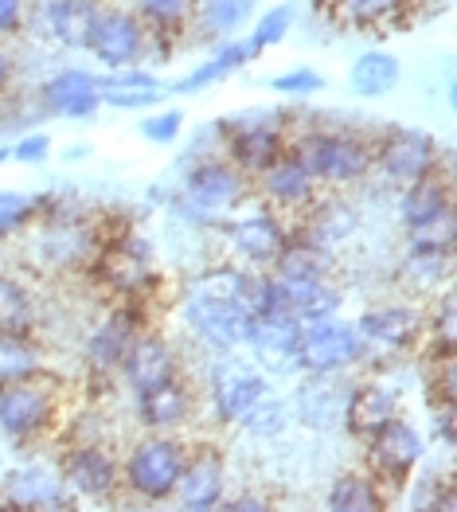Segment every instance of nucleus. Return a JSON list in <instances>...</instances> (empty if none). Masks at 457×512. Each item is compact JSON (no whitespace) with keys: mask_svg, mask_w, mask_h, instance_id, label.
<instances>
[{"mask_svg":"<svg viewBox=\"0 0 457 512\" xmlns=\"http://www.w3.org/2000/svg\"><path fill=\"white\" fill-rule=\"evenodd\" d=\"M356 227H360V212H356L352 200H344V196H317V200L301 212V223L290 227V231H297V235H305V239H313V243L336 251L344 239L356 235Z\"/></svg>","mask_w":457,"mask_h":512,"instance_id":"bb28decb","label":"nucleus"},{"mask_svg":"<svg viewBox=\"0 0 457 512\" xmlns=\"http://www.w3.org/2000/svg\"><path fill=\"white\" fill-rule=\"evenodd\" d=\"M145 329V317H141V305L137 301H122L118 309H110L90 333H86L83 356L90 376H118L125 352L133 337Z\"/></svg>","mask_w":457,"mask_h":512,"instance_id":"2eb2a0df","label":"nucleus"},{"mask_svg":"<svg viewBox=\"0 0 457 512\" xmlns=\"http://www.w3.org/2000/svg\"><path fill=\"white\" fill-rule=\"evenodd\" d=\"M282 301H286V313L297 317L301 325L309 321H325L340 313V286L336 278H282Z\"/></svg>","mask_w":457,"mask_h":512,"instance_id":"c756f323","label":"nucleus"},{"mask_svg":"<svg viewBox=\"0 0 457 512\" xmlns=\"http://www.w3.org/2000/svg\"><path fill=\"white\" fill-rule=\"evenodd\" d=\"M270 86H274V94H286V98H309V94H321L329 79L317 67H290V71H278Z\"/></svg>","mask_w":457,"mask_h":512,"instance_id":"c03bdc74","label":"nucleus"},{"mask_svg":"<svg viewBox=\"0 0 457 512\" xmlns=\"http://www.w3.org/2000/svg\"><path fill=\"white\" fill-rule=\"evenodd\" d=\"M55 470L79 505H110L122 493V462L106 442H67Z\"/></svg>","mask_w":457,"mask_h":512,"instance_id":"9b49d317","label":"nucleus"},{"mask_svg":"<svg viewBox=\"0 0 457 512\" xmlns=\"http://www.w3.org/2000/svg\"><path fill=\"white\" fill-rule=\"evenodd\" d=\"M364 364V341L352 321L325 317L301 325V344H297V368L309 376H348L352 368Z\"/></svg>","mask_w":457,"mask_h":512,"instance_id":"f8f14e48","label":"nucleus"},{"mask_svg":"<svg viewBox=\"0 0 457 512\" xmlns=\"http://www.w3.org/2000/svg\"><path fill=\"white\" fill-rule=\"evenodd\" d=\"M325 509L329 512H383L391 509V497L379 489L368 470H348L333 477L329 493H325Z\"/></svg>","mask_w":457,"mask_h":512,"instance_id":"f704fd0d","label":"nucleus"},{"mask_svg":"<svg viewBox=\"0 0 457 512\" xmlns=\"http://www.w3.org/2000/svg\"><path fill=\"white\" fill-rule=\"evenodd\" d=\"M215 137L223 141V157L250 180L262 176L290 149L282 110H247L243 118L215 122Z\"/></svg>","mask_w":457,"mask_h":512,"instance_id":"20e7f679","label":"nucleus"},{"mask_svg":"<svg viewBox=\"0 0 457 512\" xmlns=\"http://www.w3.org/2000/svg\"><path fill=\"white\" fill-rule=\"evenodd\" d=\"M129 8L137 12V20L149 28L153 40L180 43L196 20L200 0H129Z\"/></svg>","mask_w":457,"mask_h":512,"instance_id":"c9c22d12","label":"nucleus"},{"mask_svg":"<svg viewBox=\"0 0 457 512\" xmlns=\"http://www.w3.org/2000/svg\"><path fill=\"white\" fill-rule=\"evenodd\" d=\"M430 423H434V438L450 450L454 446V438H457V430H454V403H442V407H430Z\"/></svg>","mask_w":457,"mask_h":512,"instance_id":"09e8293b","label":"nucleus"},{"mask_svg":"<svg viewBox=\"0 0 457 512\" xmlns=\"http://www.w3.org/2000/svg\"><path fill=\"white\" fill-rule=\"evenodd\" d=\"M407 4L411 0H340L336 16H344V24L356 32H372V28H383V20H399Z\"/></svg>","mask_w":457,"mask_h":512,"instance_id":"a19ab883","label":"nucleus"},{"mask_svg":"<svg viewBox=\"0 0 457 512\" xmlns=\"http://www.w3.org/2000/svg\"><path fill=\"white\" fill-rule=\"evenodd\" d=\"M137 133L145 141H153V145H176V137L184 133V110L168 106V110H157V114H145Z\"/></svg>","mask_w":457,"mask_h":512,"instance_id":"a18cd8bd","label":"nucleus"},{"mask_svg":"<svg viewBox=\"0 0 457 512\" xmlns=\"http://www.w3.org/2000/svg\"><path fill=\"white\" fill-rule=\"evenodd\" d=\"M40 110L51 118H94L102 110V98H98V75L83 71V67H63L55 71L47 83L40 86Z\"/></svg>","mask_w":457,"mask_h":512,"instance_id":"5701e85b","label":"nucleus"},{"mask_svg":"<svg viewBox=\"0 0 457 512\" xmlns=\"http://www.w3.org/2000/svg\"><path fill=\"white\" fill-rule=\"evenodd\" d=\"M333 266L336 258L329 247H321V243L290 231V239L282 243V251L274 255V262L266 270L278 274V278H336Z\"/></svg>","mask_w":457,"mask_h":512,"instance_id":"473e14b6","label":"nucleus"},{"mask_svg":"<svg viewBox=\"0 0 457 512\" xmlns=\"http://www.w3.org/2000/svg\"><path fill=\"white\" fill-rule=\"evenodd\" d=\"M290 149L305 157L321 188L344 192L352 184H364L372 176V137L356 129H305L290 137Z\"/></svg>","mask_w":457,"mask_h":512,"instance_id":"f03ea898","label":"nucleus"},{"mask_svg":"<svg viewBox=\"0 0 457 512\" xmlns=\"http://www.w3.org/2000/svg\"><path fill=\"white\" fill-rule=\"evenodd\" d=\"M8 153H12V161H20V165H32V169H36V165H43V161L51 157V137L40 133V129H36V133H24L16 145H8Z\"/></svg>","mask_w":457,"mask_h":512,"instance_id":"49530a36","label":"nucleus"},{"mask_svg":"<svg viewBox=\"0 0 457 512\" xmlns=\"http://www.w3.org/2000/svg\"><path fill=\"white\" fill-rule=\"evenodd\" d=\"M114 298L137 301L153 282H157V266H153V247L145 235H137L133 227H125L118 235H102L98 251L86 266Z\"/></svg>","mask_w":457,"mask_h":512,"instance_id":"423d86ee","label":"nucleus"},{"mask_svg":"<svg viewBox=\"0 0 457 512\" xmlns=\"http://www.w3.org/2000/svg\"><path fill=\"white\" fill-rule=\"evenodd\" d=\"M360 341H364V364L372 360H395V356H411L422 341V325H426V309H418L411 301H391V305H375L360 321H352Z\"/></svg>","mask_w":457,"mask_h":512,"instance_id":"4468645a","label":"nucleus"},{"mask_svg":"<svg viewBox=\"0 0 457 512\" xmlns=\"http://www.w3.org/2000/svg\"><path fill=\"white\" fill-rule=\"evenodd\" d=\"M145 43H149V28L137 20L129 4H98V16L90 24L83 51H90L98 67L122 71V67L145 63Z\"/></svg>","mask_w":457,"mask_h":512,"instance_id":"ddd939ff","label":"nucleus"},{"mask_svg":"<svg viewBox=\"0 0 457 512\" xmlns=\"http://www.w3.org/2000/svg\"><path fill=\"white\" fill-rule=\"evenodd\" d=\"M219 509L227 512H262V509H274L270 497H258V493H239V497H223Z\"/></svg>","mask_w":457,"mask_h":512,"instance_id":"8fccbe9b","label":"nucleus"},{"mask_svg":"<svg viewBox=\"0 0 457 512\" xmlns=\"http://www.w3.org/2000/svg\"><path fill=\"white\" fill-rule=\"evenodd\" d=\"M43 200L47 196L0 188V243H12L20 235H28V227L43 215Z\"/></svg>","mask_w":457,"mask_h":512,"instance_id":"58836bf2","label":"nucleus"},{"mask_svg":"<svg viewBox=\"0 0 457 512\" xmlns=\"http://www.w3.org/2000/svg\"><path fill=\"white\" fill-rule=\"evenodd\" d=\"M254 196V180L243 176L227 157H204L184 172L180 192L172 200V208L204 227H219L223 219L239 212Z\"/></svg>","mask_w":457,"mask_h":512,"instance_id":"f257e3e1","label":"nucleus"},{"mask_svg":"<svg viewBox=\"0 0 457 512\" xmlns=\"http://www.w3.org/2000/svg\"><path fill=\"white\" fill-rule=\"evenodd\" d=\"M94 16H98V0H43L40 8L43 32L59 47H71V51L86 47Z\"/></svg>","mask_w":457,"mask_h":512,"instance_id":"2f4dec72","label":"nucleus"},{"mask_svg":"<svg viewBox=\"0 0 457 512\" xmlns=\"http://www.w3.org/2000/svg\"><path fill=\"white\" fill-rule=\"evenodd\" d=\"M227 247L231 255L239 258V266H270L274 255L282 251V243L290 239V223L282 219V212H250V215H235L227 227Z\"/></svg>","mask_w":457,"mask_h":512,"instance_id":"a211bd4d","label":"nucleus"},{"mask_svg":"<svg viewBox=\"0 0 457 512\" xmlns=\"http://www.w3.org/2000/svg\"><path fill=\"white\" fill-rule=\"evenodd\" d=\"M28 24V0H0V40L20 36Z\"/></svg>","mask_w":457,"mask_h":512,"instance_id":"de8ad7c7","label":"nucleus"},{"mask_svg":"<svg viewBox=\"0 0 457 512\" xmlns=\"http://www.w3.org/2000/svg\"><path fill=\"white\" fill-rule=\"evenodd\" d=\"M297 344H301V321L290 313H266L254 317L250 325L247 348L254 364H262L266 372H290L297 368Z\"/></svg>","mask_w":457,"mask_h":512,"instance_id":"393cba45","label":"nucleus"},{"mask_svg":"<svg viewBox=\"0 0 457 512\" xmlns=\"http://www.w3.org/2000/svg\"><path fill=\"white\" fill-rule=\"evenodd\" d=\"M422 458H426V438L418 434V427L407 415H395L391 423H383L375 434L364 438V470L379 481V489L391 497V505H395V493H403L411 485Z\"/></svg>","mask_w":457,"mask_h":512,"instance_id":"0eeeda50","label":"nucleus"},{"mask_svg":"<svg viewBox=\"0 0 457 512\" xmlns=\"http://www.w3.org/2000/svg\"><path fill=\"white\" fill-rule=\"evenodd\" d=\"M223 497H227V462H223V450L211 446V442L188 446V458H184V470H180L172 501L180 509L208 512V509H219Z\"/></svg>","mask_w":457,"mask_h":512,"instance_id":"dca6fc26","label":"nucleus"},{"mask_svg":"<svg viewBox=\"0 0 457 512\" xmlns=\"http://www.w3.org/2000/svg\"><path fill=\"white\" fill-rule=\"evenodd\" d=\"M43 368L47 364H43V352L36 337H0V384L40 376Z\"/></svg>","mask_w":457,"mask_h":512,"instance_id":"ea45409f","label":"nucleus"},{"mask_svg":"<svg viewBox=\"0 0 457 512\" xmlns=\"http://www.w3.org/2000/svg\"><path fill=\"white\" fill-rule=\"evenodd\" d=\"M0 505H8V509L55 512V509H75L79 501L67 493L59 470L32 462V466H20V470H12L0 481Z\"/></svg>","mask_w":457,"mask_h":512,"instance_id":"412c9836","label":"nucleus"},{"mask_svg":"<svg viewBox=\"0 0 457 512\" xmlns=\"http://www.w3.org/2000/svg\"><path fill=\"white\" fill-rule=\"evenodd\" d=\"M196 407H200V391L192 380H184V372L168 384L153 387V391H141L133 395V415L145 430H161V434H176L196 419Z\"/></svg>","mask_w":457,"mask_h":512,"instance_id":"aec40b11","label":"nucleus"},{"mask_svg":"<svg viewBox=\"0 0 457 512\" xmlns=\"http://www.w3.org/2000/svg\"><path fill=\"white\" fill-rule=\"evenodd\" d=\"M0 337H36V298L12 274H0Z\"/></svg>","mask_w":457,"mask_h":512,"instance_id":"e433bc0d","label":"nucleus"},{"mask_svg":"<svg viewBox=\"0 0 457 512\" xmlns=\"http://www.w3.org/2000/svg\"><path fill=\"white\" fill-rule=\"evenodd\" d=\"M399 278L415 294H442L454 278V247H426V243H407V255L399 266Z\"/></svg>","mask_w":457,"mask_h":512,"instance_id":"c85d7f7f","label":"nucleus"},{"mask_svg":"<svg viewBox=\"0 0 457 512\" xmlns=\"http://www.w3.org/2000/svg\"><path fill=\"white\" fill-rule=\"evenodd\" d=\"M395 415H403L399 407V395L379 380H360V384H348L344 391V407H340V427L348 430L352 438H368L383 423H391Z\"/></svg>","mask_w":457,"mask_h":512,"instance_id":"b1692460","label":"nucleus"},{"mask_svg":"<svg viewBox=\"0 0 457 512\" xmlns=\"http://www.w3.org/2000/svg\"><path fill=\"white\" fill-rule=\"evenodd\" d=\"M12 83H16V55L8 47H0V98L12 90Z\"/></svg>","mask_w":457,"mask_h":512,"instance_id":"3c124183","label":"nucleus"},{"mask_svg":"<svg viewBox=\"0 0 457 512\" xmlns=\"http://www.w3.org/2000/svg\"><path fill=\"white\" fill-rule=\"evenodd\" d=\"M254 59H258V51H254L247 40H231V36H227V40H219V47L211 51L196 71H188L180 83L168 86V94H200V90H208L211 83H223L227 75L243 71Z\"/></svg>","mask_w":457,"mask_h":512,"instance_id":"7c9ffc66","label":"nucleus"},{"mask_svg":"<svg viewBox=\"0 0 457 512\" xmlns=\"http://www.w3.org/2000/svg\"><path fill=\"white\" fill-rule=\"evenodd\" d=\"M188 446L180 434H161V430H145V438H137L129 446L122 462V493H129L141 505H165L176 493V481L184 470Z\"/></svg>","mask_w":457,"mask_h":512,"instance_id":"7ed1b4c3","label":"nucleus"},{"mask_svg":"<svg viewBox=\"0 0 457 512\" xmlns=\"http://www.w3.org/2000/svg\"><path fill=\"white\" fill-rule=\"evenodd\" d=\"M32 227H36L32 258L40 262L43 270H51V274L86 270L94 251H98V243H102V231L90 219L71 212H55V208H43V215Z\"/></svg>","mask_w":457,"mask_h":512,"instance_id":"6e6552de","label":"nucleus"},{"mask_svg":"<svg viewBox=\"0 0 457 512\" xmlns=\"http://www.w3.org/2000/svg\"><path fill=\"white\" fill-rule=\"evenodd\" d=\"M293 16H297L293 4H274V8H266V12H258V16H250L247 43L258 51V55H266L270 47H278V43L290 36Z\"/></svg>","mask_w":457,"mask_h":512,"instance_id":"79ce46f5","label":"nucleus"},{"mask_svg":"<svg viewBox=\"0 0 457 512\" xmlns=\"http://www.w3.org/2000/svg\"><path fill=\"white\" fill-rule=\"evenodd\" d=\"M59 419V387L43 368L40 376L0 384V434L16 446H32L55 430Z\"/></svg>","mask_w":457,"mask_h":512,"instance_id":"39448f33","label":"nucleus"},{"mask_svg":"<svg viewBox=\"0 0 457 512\" xmlns=\"http://www.w3.org/2000/svg\"><path fill=\"white\" fill-rule=\"evenodd\" d=\"M403 83V59L391 51H360L348 67V90L356 98H387Z\"/></svg>","mask_w":457,"mask_h":512,"instance_id":"72a5a7b5","label":"nucleus"},{"mask_svg":"<svg viewBox=\"0 0 457 512\" xmlns=\"http://www.w3.org/2000/svg\"><path fill=\"white\" fill-rule=\"evenodd\" d=\"M446 219H454V184H450L446 169L430 172L415 184L399 188V223H403L407 235L438 227Z\"/></svg>","mask_w":457,"mask_h":512,"instance_id":"4be33fe9","label":"nucleus"},{"mask_svg":"<svg viewBox=\"0 0 457 512\" xmlns=\"http://www.w3.org/2000/svg\"><path fill=\"white\" fill-rule=\"evenodd\" d=\"M438 169H446V149L426 129L391 126L372 137V172H379L395 188H407Z\"/></svg>","mask_w":457,"mask_h":512,"instance_id":"1a4fd4ad","label":"nucleus"},{"mask_svg":"<svg viewBox=\"0 0 457 512\" xmlns=\"http://www.w3.org/2000/svg\"><path fill=\"white\" fill-rule=\"evenodd\" d=\"M254 192H258L274 212L301 215L317 196H321V184H317L313 169L305 165V157L286 149L262 176H254Z\"/></svg>","mask_w":457,"mask_h":512,"instance_id":"f3484780","label":"nucleus"},{"mask_svg":"<svg viewBox=\"0 0 457 512\" xmlns=\"http://www.w3.org/2000/svg\"><path fill=\"white\" fill-rule=\"evenodd\" d=\"M180 313H184V325L192 329V337L208 344L211 352L247 348L250 325H254V313H250L247 301L204 294V290H184Z\"/></svg>","mask_w":457,"mask_h":512,"instance_id":"9d476101","label":"nucleus"},{"mask_svg":"<svg viewBox=\"0 0 457 512\" xmlns=\"http://www.w3.org/2000/svg\"><path fill=\"white\" fill-rule=\"evenodd\" d=\"M98 98L110 110H153L168 98V86L153 71L122 67V71L98 75Z\"/></svg>","mask_w":457,"mask_h":512,"instance_id":"cd10ccee","label":"nucleus"},{"mask_svg":"<svg viewBox=\"0 0 457 512\" xmlns=\"http://www.w3.org/2000/svg\"><path fill=\"white\" fill-rule=\"evenodd\" d=\"M262 395H270L266 372H258V368H223L208 391L211 415L223 427H239V419L247 415Z\"/></svg>","mask_w":457,"mask_h":512,"instance_id":"a878e982","label":"nucleus"},{"mask_svg":"<svg viewBox=\"0 0 457 512\" xmlns=\"http://www.w3.org/2000/svg\"><path fill=\"white\" fill-rule=\"evenodd\" d=\"M254 8H258V0H200L192 24L208 40H227V36H235L250 16H254Z\"/></svg>","mask_w":457,"mask_h":512,"instance_id":"4c0bfd02","label":"nucleus"},{"mask_svg":"<svg viewBox=\"0 0 457 512\" xmlns=\"http://www.w3.org/2000/svg\"><path fill=\"white\" fill-rule=\"evenodd\" d=\"M118 376H122V384L129 387L133 395L153 391V387H161L180 376V352L172 348L168 337L153 333V329H141V333L133 337V344H129V352H125Z\"/></svg>","mask_w":457,"mask_h":512,"instance_id":"6ab92c4d","label":"nucleus"},{"mask_svg":"<svg viewBox=\"0 0 457 512\" xmlns=\"http://www.w3.org/2000/svg\"><path fill=\"white\" fill-rule=\"evenodd\" d=\"M239 427L247 430L250 438H278L290 427V407L282 399H274V395H262L247 415L239 419Z\"/></svg>","mask_w":457,"mask_h":512,"instance_id":"37998d69","label":"nucleus"},{"mask_svg":"<svg viewBox=\"0 0 457 512\" xmlns=\"http://www.w3.org/2000/svg\"><path fill=\"white\" fill-rule=\"evenodd\" d=\"M321 4H333V8H336V4H340V0H321Z\"/></svg>","mask_w":457,"mask_h":512,"instance_id":"603ef678","label":"nucleus"}]
</instances>
